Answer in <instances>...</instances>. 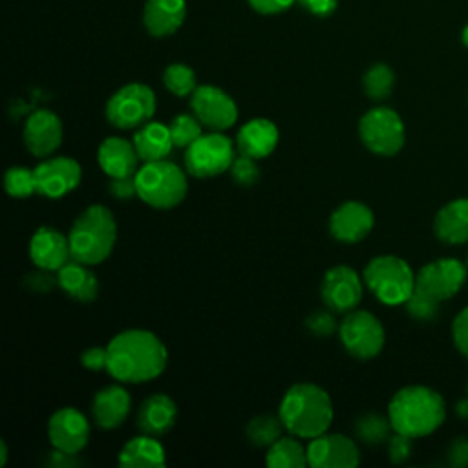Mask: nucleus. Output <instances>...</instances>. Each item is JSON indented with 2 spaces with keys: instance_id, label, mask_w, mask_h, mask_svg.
Masks as SVG:
<instances>
[{
  "instance_id": "f257e3e1",
  "label": "nucleus",
  "mask_w": 468,
  "mask_h": 468,
  "mask_svg": "<svg viewBox=\"0 0 468 468\" xmlns=\"http://www.w3.org/2000/svg\"><path fill=\"white\" fill-rule=\"evenodd\" d=\"M106 371L119 382L141 384L159 377L168 362L165 344L146 329L117 333L106 346Z\"/></svg>"
},
{
  "instance_id": "f03ea898",
  "label": "nucleus",
  "mask_w": 468,
  "mask_h": 468,
  "mask_svg": "<svg viewBox=\"0 0 468 468\" xmlns=\"http://www.w3.org/2000/svg\"><path fill=\"white\" fill-rule=\"evenodd\" d=\"M285 430L300 439H313L329 430L333 402L329 393L313 382L292 384L278 408Z\"/></svg>"
},
{
  "instance_id": "7ed1b4c3",
  "label": "nucleus",
  "mask_w": 468,
  "mask_h": 468,
  "mask_svg": "<svg viewBox=\"0 0 468 468\" xmlns=\"http://www.w3.org/2000/svg\"><path fill=\"white\" fill-rule=\"evenodd\" d=\"M393 431L419 439L433 433L446 419L442 397L426 386H406L399 389L388 406Z\"/></svg>"
},
{
  "instance_id": "20e7f679",
  "label": "nucleus",
  "mask_w": 468,
  "mask_h": 468,
  "mask_svg": "<svg viewBox=\"0 0 468 468\" xmlns=\"http://www.w3.org/2000/svg\"><path fill=\"white\" fill-rule=\"evenodd\" d=\"M68 239L71 260L90 267L102 263L117 241V223L112 210L104 205H90L73 221Z\"/></svg>"
},
{
  "instance_id": "39448f33",
  "label": "nucleus",
  "mask_w": 468,
  "mask_h": 468,
  "mask_svg": "<svg viewBox=\"0 0 468 468\" xmlns=\"http://www.w3.org/2000/svg\"><path fill=\"white\" fill-rule=\"evenodd\" d=\"M186 174L172 161H148L135 172L137 197L152 208H174L186 196Z\"/></svg>"
},
{
  "instance_id": "423d86ee",
  "label": "nucleus",
  "mask_w": 468,
  "mask_h": 468,
  "mask_svg": "<svg viewBox=\"0 0 468 468\" xmlns=\"http://www.w3.org/2000/svg\"><path fill=\"white\" fill-rule=\"evenodd\" d=\"M362 278L367 289L386 305L406 303L415 289V274L411 267L393 254H382L369 260Z\"/></svg>"
},
{
  "instance_id": "0eeeda50",
  "label": "nucleus",
  "mask_w": 468,
  "mask_h": 468,
  "mask_svg": "<svg viewBox=\"0 0 468 468\" xmlns=\"http://www.w3.org/2000/svg\"><path fill=\"white\" fill-rule=\"evenodd\" d=\"M234 144L236 143L221 132L203 133L185 148V170L197 179L216 177L230 170L236 159Z\"/></svg>"
},
{
  "instance_id": "6e6552de",
  "label": "nucleus",
  "mask_w": 468,
  "mask_h": 468,
  "mask_svg": "<svg viewBox=\"0 0 468 468\" xmlns=\"http://www.w3.org/2000/svg\"><path fill=\"white\" fill-rule=\"evenodd\" d=\"M155 113V93L150 86L132 82L119 88L106 102L104 115L119 130L139 128Z\"/></svg>"
},
{
  "instance_id": "1a4fd4ad",
  "label": "nucleus",
  "mask_w": 468,
  "mask_h": 468,
  "mask_svg": "<svg viewBox=\"0 0 468 468\" xmlns=\"http://www.w3.org/2000/svg\"><path fill=\"white\" fill-rule=\"evenodd\" d=\"M362 144L377 155H395L404 146V122L400 115L386 106L367 110L358 121Z\"/></svg>"
},
{
  "instance_id": "9d476101",
  "label": "nucleus",
  "mask_w": 468,
  "mask_h": 468,
  "mask_svg": "<svg viewBox=\"0 0 468 468\" xmlns=\"http://www.w3.org/2000/svg\"><path fill=\"white\" fill-rule=\"evenodd\" d=\"M338 336L344 349L351 356L360 360L377 356L382 351L386 340L380 320L373 313L362 309H353L346 313L344 320L338 325Z\"/></svg>"
},
{
  "instance_id": "9b49d317",
  "label": "nucleus",
  "mask_w": 468,
  "mask_h": 468,
  "mask_svg": "<svg viewBox=\"0 0 468 468\" xmlns=\"http://www.w3.org/2000/svg\"><path fill=\"white\" fill-rule=\"evenodd\" d=\"M466 282V267L455 258H441L426 263L415 274V292L441 305Z\"/></svg>"
},
{
  "instance_id": "f8f14e48",
  "label": "nucleus",
  "mask_w": 468,
  "mask_h": 468,
  "mask_svg": "<svg viewBox=\"0 0 468 468\" xmlns=\"http://www.w3.org/2000/svg\"><path fill=\"white\" fill-rule=\"evenodd\" d=\"M190 108L201 124L212 132H223L238 121V106L234 99L212 84H203L194 90L190 95Z\"/></svg>"
},
{
  "instance_id": "ddd939ff",
  "label": "nucleus",
  "mask_w": 468,
  "mask_h": 468,
  "mask_svg": "<svg viewBox=\"0 0 468 468\" xmlns=\"http://www.w3.org/2000/svg\"><path fill=\"white\" fill-rule=\"evenodd\" d=\"M364 278L347 265H335L325 271L320 283V298L335 313L353 311L364 294Z\"/></svg>"
},
{
  "instance_id": "4468645a",
  "label": "nucleus",
  "mask_w": 468,
  "mask_h": 468,
  "mask_svg": "<svg viewBox=\"0 0 468 468\" xmlns=\"http://www.w3.org/2000/svg\"><path fill=\"white\" fill-rule=\"evenodd\" d=\"M35 183L37 194L46 196L49 199H58L71 190H75L82 177V168L73 157L57 155V157H44L35 168Z\"/></svg>"
},
{
  "instance_id": "2eb2a0df",
  "label": "nucleus",
  "mask_w": 468,
  "mask_h": 468,
  "mask_svg": "<svg viewBox=\"0 0 468 468\" xmlns=\"http://www.w3.org/2000/svg\"><path fill=\"white\" fill-rule=\"evenodd\" d=\"M360 463L356 442L344 433L324 431L309 439L307 464L311 468H355Z\"/></svg>"
},
{
  "instance_id": "dca6fc26",
  "label": "nucleus",
  "mask_w": 468,
  "mask_h": 468,
  "mask_svg": "<svg viewBox=\"0 0 468 468\" xmlns=\"http://www.w3.org/2000/svg\"><path fill=\"white\" fill-rule=\"evenodd\" d=\"M48 437L55 450L77 455L90 441V422L77 408H58L48 420Z\"/></svg>"
},
{
  "instance_id": "f3484780",
  "label": "nucleus",
  "mask_w": 468,
  "mask_h": 468,
  "mask_svg": "<svg viewBox=\"0 0 468 468\" xmlns=\"http://www.w3.org/2000/svg\"><path fill=\"white\" fill-rule=\"evenodd\" d=\"M62 121L51 110H37L24 122V144L35 157L51 155L62 143Z\"/></svg>"
},
{
  "instance_id": "a211bd4d",
  "label": "nucleus",
  "mask_w": 468,
  "mask_h": 468,
  "mask_svg": "<svg viewBox=\"0 0 468 468\" xmlns=\"http://www.w3.org/2000/svg\"><path fill=\"white\" fill-rule=\"evenodd\" d=\"M375 216L362 201H346L333 210L329 218V232L342 243H358L373 229Z\"/></svg>"
},
{
  "instance_id": "6ab92c4d",
  "label": "nucleus",
  "mask_w": 468,
  "mask_h": 468,
  "mask_svg": "<svg viewBox=\"0 0 468 468\" xmlns=\"http://www.w3.org/2000/svg\"><path fill=\"white\" fill-rule=\"evenodd\" d=\"M29 258L44 271H58L71 260L69 239L53 227H40L29 239Z\"/></svg>"
},
{
  "instance_id": "aec40b11",
  "label": "nucleus",
  "mask_w": 468,
  "mask_h": 468,
  "mask_svg": "<svg viewBox=\"0 0 468 468\" xmlns=\"http://www.w3.org/2000/svg\"><path fill=\"white\" fill-rule=\"evenodd\" d=\"M139 161L141 159L133 143L124 137H106L97 148V163L110 179L135 176L139 170Z\"/></svg>"
},
{
  "instance_id": "412c9836",
  "label": "nucleus",
  "mask_w": 468,
  "mask_h": 468,
  "mask_svg": "<svg viewBox=\"0 0 468 468\" xmlns=\"http://www.w3.org/2000/svg\"><path fill=\"white\" fill-rule=\"evenodd\" d=\"M132 399L126 388L110 384L99 389L91 400V415L99 428L113 430L119 428L130 415Z\"/></svg>"
},
{
  "instance_id": "4be33fe9",
  "label": "nucleus",
  "mask_w": 468,
  "mask_h": 468,
  "mask_svg": "<svg viewBox=\"0 0 468 468\" xmlns=\"http://www.w3.org/2000/svg\"><path fill=\"white\" fill-rule=\"evenodd\" d=\"M278 126L265 117H256L245 122L236 133V148L243 155H249L252 159H263L274 152V148L278 146Z\"/></svg>"
},
{
  "instance_id": "5701e85b",
  "label": "nucleus",
  "mask_w": 468,
  "mask_h": 468,
  "mask_svg": "<svg viewBox=\"0 0 468 468\" xmlns=\"http://www.w3.org/2000/svg\"><path fill=\"white\" fill-rule=\"evenodd\" d=\"M177 419V406L166 393H154L143 400L137 411V428L143 433L165 435Z\"/></svg>"
},
{
  "instance_id": "b1692460",
  "label": "nucleus",
  "mask_w": 468,
  "mask_h": 468,
  "mask_svg": "<svg viewBox=\"0 0 468 468\" xmlns=\"http://www.w3.org/2000/svg\"><path fill=\"white\" fill-rule=\"evenodd\" d=\"M117 463L124 468H157L166 464V452L154 435L141 433L124 442Z\"/></svg>"
},
{
  "instance_id": "393cba45",
  "label": "nucleus",
  "mask_w": 468,
  "mask_h": 468,
  "mask_svg": "<svg viewBox=\"0 0 468 468\" xmlns=\"http://www.w3.org/2000/svg\"><path fill=\"white\" fill-rule=\"evenodd\" d=\"M185 13V0H146L143 22L150 35L166 37L181 27Z\"/></svg>"
},
{
  "instance_id": "a878e982",
  "label": "nucleus",
  "mask_w": 468,
  "mask_h": 468,
  "mask_svg": "<svg viewBox=\"0 0 468 468\" xmlns=\"http://www.w3.org/2000/svg\"><path fill=\"white\" fill-rule=\"evenodd\" d=\"M58 287L77 302H91L99 294V280L90 265L69 260L57 271Z\"/></svg>"
},
{
  "instance_id": "bb28decb",
  "label": "nucleus",
  "mask_w": 468,
  "mask_h": 468,
  "mask_svg": "<svg viewBox=\"0 0 468 468\" xmlns=\"http://www.w3.org/2000/svg\"><path fill=\"white\" fill-rule=\"evenodd\" d=\"M139 159L148 161H161L166 159L174 148V139L170 133L168 124L148 121L137 128L132 139Z\"/></svg>"
},
{
  "instance_id": "cd10ccee",
  "label": "nucleus",
  "mask_w": 468,
  "mask_h": 468,
  "mask_svg": "<svg viewBox=\"0 0 468 468\" xmlns=\"http://www.w3.org/2000/svg\"><path fill=\"white\" fill-rule=\"evenodd\" d=\"M435 236L450 245L468 241V199H455L444 205L433 221Z\"/></svg>"
},
{
  "instance_id": "c85d7f7f",
  "label": "nucleus",
  "mask_w": 468,
  "mask_h": 468,
  "mask_svg": "<svg viewBox=\"0 0 468 468\" xmlns=\"http://www.w3.org/2000/svg\"><path fill=\"white\" fill-rule=\"evenodd\" d=\"M296 435H285L274 441L265 453V464L271 468H303L307 464V448Z\"/></svg>"
},
{
  "instance_id": "c756f323",
  "label": "nucleus",
  "mask_w": 468,
  "mask_h": 468,
  "mask_svg": "<svg viewBox=\"0 0 468 468\" xmlns=\"http://www.w3.org/2000/svg\"><path fill=\"white\" fill-rule=\"evenodd\" d=\"M285 430L280 415H258L254 417L247 428V439L254 444V446H271L274 441H278L282 437V431Z\"/></svg>"
},
{
  "instance_id": "7c9ffc66",
  "label": "nucleus",
  "mask_w": 468,
  "mask_h": 468,
  "mask_svg": "<svg viewBox=\"0 0 468 468\" xmlns=\"http://www.w3.org/2000/svg\"><path fill=\"white\" fill-rule=\"evenodd\" d=\"M389 417L378 413H366L355 422V435L366 444H380L391 437Z\"/></svg>"
},
{
  "instance_id": "2f4dec72",
  "label": "nucleus",
  "mask_w": 468,
  "mask_h": 468,
  "mask_svg": "<svg viewBox=\"0 0 468 468\" xmlns=\"http://www.w3.org/2000/svg\"><path fill=\"white\" fill-rule=\"evenodd\" d=\"M395 84V75L391 71L389 66L386 64H375L371 66L364 79H362V86H364V93L373 99V101H382L386 99Z\"/></svg>"
},
{
  "instance_id": "473e14b6",
  "label": "nucleus",
  "mask_w": 468,
  "mask_h": 468,
  "mask_svg": "<svg viewBox=\"0 0 468 468\" xmlns=\"http://www.w3.org/2000/svg\"><path fill=\"white\" fill-rule=\"evenodd\" d=\"M170 133L174 139L176 148H186L190 146L197 137L203 135V124L201 121L192 113H179L176 115L170 124Z\"/></svg>"
},
{
  "instance_id": "72a5a7b5",
  "label": "nucleus",
  "mask_w": 468,
  "mask_h": 468,
  "mask_svg": "<svg viewBox=\"0 0 468 468\" xmlns=\"http://www.w3.org/2000/svg\"><path fill=\"white\" fill-rule=\"evenodd\" d=\"M163 82L166 90L177 97L192 95L197 88L196 73L186 64H170L163 73Z\"/></svg>"
},
{
  "instance_id": "f704fd0d",
  "label": "nucleus",
  "mask_w": 468,
  "mask_h": 468,
  "mask_svg": "<svg viewBox=\"0 0 468 468\" xmlns=\"http://www.w3.org/2000/svg\"><path fill=\"white\" fill-rule=\"evenodd\" d=\"M4 188L11 197H16V199H24L37 194L33 168L11 166L4 176Z\"/></svg>"
},
{
  "instance_id": "c9c22d12",
  "label": "nucleus",
  "mask_w": 468,
  "mask_h": 468,
  "mask_svg": "<svg viewBox=\"0 0 468 468\" xmlns=\"http://www.w3.org/2000/svg\"><path fill=\"white\" fill-rule=\"evenodd\" d=\"M230 174H232V179L238 183V185H243V186H250L258 181L260 177V168L256 165V159L249 157V155H243L239 154L232 165H230Z\"/></svg>"
},
{
  "instance_id": "e433bc0d",
  "label": "nucleus",
  "mask_w": 468,
  "mask_h": 468,
  "mask_svg": "<svg viewBox=\"0 0 468 468\" xmlns=\"http://www.w3.org/2000/svg\"><path fill=\"white\" fill-rule=\"evenodd\" d=\"M406 311L410 316H413L415 320L420 322H430L439 314V303L428 300L426 296L419 294V292H411V296L406 300Z\"/></svg>"
},
{
  "instance_id": "4c0bfd02",
  "label": "nucleus",
  "mask_w": 468,
  "mask_h": 468,
  "mask_svg": "<svg viewBox=\"0 0 468 468\" xmlns=\"http://www.w3.org/2000/svg\"><path fill=\"white\" fill-rule=\"evenodd\" d=\"M333 313L335 311H331L329 307L311 313L305 320V327L316 336H331L338 329Z\"/></svg>"
},
{
  "instance_id": "58836bf2",
  "label": "nucleus",
  "mask_w": 468,
  "mask_h": 468,
  "mask_svg": "<svg viewBox=\"0 0 468 468\" xmlns=\"http://www.w3.org/2000/svg\"><path fill=\"white\" fill-rule=\"evenodd\" d=\"M411 441H413L411 437H408L404 433H399V431H395L388 439V453H389L391 463L400 464V463H404L411 455V448H413Z\"/></svg>"
},
{
  "instance_id": "ea45409f",
  "label": "nucleus",
  "mask_w": 468,
  "mask_h": 468,
  "mask_svg": "<svg viewBox=\"0 0 468 468\" xmlns=\"http://www.w3.org/2000/svg\"><path fill=\"white\" fill-rule=\"evenodd\" d=\"M452 335H453L457 351L468 358V307H464L455 316L453 325H452Z\"/></svg>"
},
{
  "instance_id": "a19ab883",
  "label": "nucleus",
  "mask_w": 468,
  "mask_h": 468,
  "mask_svg": "<svg viewBox=\"0 0 468 468\" xmlns=\"http://www.w3.org/2000/svg\"><path fill=\"white\" fill-rule=\"evenodd\" d=\"M80 364L90 371H102L108 364L106 346H91L80 353Z\"/></svg>"
},
{
  "instance_id": "79ce46f5",
  "label": "nucleus",
  "mask_w": 468,
  "mask_h": 468,
  "mask_svg": "<svg viewBox=\"0 0 468 468\" xmlns=\"http://www.w3.org/2000/svg\"><path fill=\"white\" fill-rule=\"evenodd\" d=\"M110 194L117 199H130L133 196H137V188H135V176H128V177H113L110 179Z\"/></svg>"
},
{
  "instance_id": "37998d69",
  "label": "nucleus",
  "mask_w": 468,
  "mask_h": 468,
  "mask_svg": "<svg viewBox=\"0 0 468 468\" xmlns=\"http://www.w3.org/2000/svg\"><path fill=\"white\" fill-rule=\"evenodd\" d=\"M448 464L453 468L468 466V439L457 437L448 448Z\"/></svg>"
},
{
  "instance_id": "c03bdc74",
  "label": "nucleus",
  "mask_w": 468,
  "mask_h": 468,
  "mask_svg": "<svg viewBox=\"0 0 468 468\" xmlns=\"http://www.w3.org/2000/svg\"><path fill=\"white\" fill-rule=\"evenodd\" d=\"M294 0H249V4L263 15H276L292 5Z\"/></svg>"
},
{
  "instance_id": "a18cd8bd",
  "label": "nucleus",
  "mask_w": 468,
  "mask_h": 468,
  "mask_svg": "<svg viewBox=\"0 0 468 468\" xmlns=\"http://www.w3.org/2000/svg\"><path fill=\"white\" fill-rule=\"evenodd\" d=\"M305 9L318 16H327L336 9L338 0H298Z\"/></svg>"
},
{
  "instance_id": "49530a36",
  "label": "nucleus",
  "mask_w": 468,
  "mask_h": 468,
  "mask_svg": "<svg viewBox=\"0 0 468 468\" xmlns=\"http://www.w3.org/2000/svg\"><path fill=\"white\" fill-rule=\"evenodd\" d=\"M455 411H457V415H459V417H463V419H466V420H468V397H464L463 400H459V402H457Z\"/></svg>"
},
{
  "instance_id": "de8ad7c7",
  "label": "nucleus",
  "mask_w": 468,
  "mask_h": 468,
  "mask_svg": "<svg viewBox=\"0 0 468 468\" xmlns=\"http://www.w3.org/2000/svg\"><path fill=\"white\" fill-rule=\"evenodd\" d=\"M5 463H7V444L2 439L0 441V466H5Z\"/></svg>"
},
{
  "instance_id": "09e8293b",
  "label": "nucleus",
  "mask_w": 468,
  "mask_h": 468,
  "mask_svg": "<svg viewBox=\"0 0 468 468\" xmlns=\"http://www.w3.org/2000/svg\"><path fill=\"white\" fill-rule=\"evenodd\" d=\"M463 40H464V44L468 46V26H466L464 31H463Z\"/></svg>"
}]
</instances>
